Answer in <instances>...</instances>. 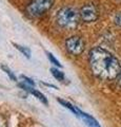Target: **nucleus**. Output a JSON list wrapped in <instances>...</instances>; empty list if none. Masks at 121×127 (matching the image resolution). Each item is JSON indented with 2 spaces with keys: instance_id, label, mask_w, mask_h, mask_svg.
Returning a JSON list of instances; mask_svg holds the SVG:
<instances>
[{
  "instance_id": "9b49d317",
  "label": "nucleus",
  "mask_w": 121,
  "mask_h": 127,
  "mask_svg": "<svg viewBox=\"0 0 121 127\" xmlns=\"http://www.w3.org/2000/svg\"><path fill=\"white\" fill-rule=\"evenodd\" d=\"M1 69H2L3 71H4V72H5L7 75H9V77H10V78H11L13 82H17V81H18V79H17V76H16V75H15V73H14L13 71H12V70H11V69H10L7 66H5V65H2V66H1Z\"/></svg>"
},
{
  "instance_id": "ddd939ff",
  "label": "nucleus",
  "mask_w": 121,
  "mask_h": 127,
  "mask_svg": "<svg viewBox=\"0 0 121 127\" xmlns=\"http://www.w3.org/2000/svg\"><path fill=\"white\" fill-rule=\"evenodd\" d=\"M21 78H22V82L24 83V84L29 85V86H32V87H35V82L33 81L32 78L25 76V75H21Z\"/></svg>"
},
{
  "instance_id": "39448f33",
  "label": "nucleus",
  "mask_w": 121,
  "mask_h": 127,
  "mask_svg": "<svg viewBox=\"0 0 121 127\" xmlns=\"http://www.w3.org/2000/svg\"><path fill=\"white\" fill-rule=\"evenodd\" d=\"M80 19L84 22H95L99 18V12L95 4L93 3H86L79 11Z\"/></svg>"
},
{
  "instance_id": "f03ea898",
  "label": "nucleus",
  "mask_w": 121,
  "mask_h": 127,
  "mask_svg": "<svg viewBox=\"0 0 121 127\" xmlns=\"http://www.w3.org/2000/svg\"><path fill=\"white\" fill-rule=\"evenodd\" d=\"M80 20V14L73 6H63L57 12L56 22L61 29L73 30L78 26Z\"/></svg>"
},
{
  "instance_id": "1a4fd4ad",
  "label": "nucleus",
  "mask_w": 121,
  "mask_h": 127,
  "mask_svg": "<svg viewBox=\"0 0 121 127\" xmlns=\"http://www.w3.org/2000/svg\"><path fill=\"white\" fill-rule=\"evenodd\" d=\"M51 73L54 77H55L57 81H59L60 83H65V74L62 72V71L57 68V67H54V68H51Z\"/></svg>"
},
{
  "instance_id": "dca6fc26",
  "label": "nucleus",
  "mask_w": 121,
  "mask_h": 127,
  "mask_svg": "<svg viewBox=\"0 0 121 127\" xmlns=\"http://www.w3.org/2000/svg\"><path fill=\"white\" fill-rule=\"evenodd\" d=\"M0 127H5L4 125V121H3V119L0 117Z\"/></svg>"
},
{
  "instance_id": "7ed1b4c3",
  "label": "nucleus",
  "mask_w": 121,
  "mask_h": 127,
  "mask_svg": "<svg viewBox=\"0 0 121 127\" xmlns=\"http://www.w3.org/2000/svg\"><path fill=\"white\" fill-rule=\"evenodd\" d=\"M55 0H31L25 6L24 13L31 19H36L46 14L54 6Z\"/></svg>"
},
{
  "instance_id": "4468645a",
  "label": "nucleus",
  "mask_w": 121,
  "mask_h": 127,
  "mask_svg": "<svg viewBox=\"0 0 121 127\" xmlns=\"http://www.w3.org/2000/svg\"><path fill=\"white\" fill-rule=\"evenodd\" d=\"M114 23L121 28V12H117L114 16Z\"/></svg>"
},
{
  "instance_id": "6e6552de",
  "label": "nucleus",
  "mask_w": 121,
  "mask_h": 127,
  "mask_svg": "<svg viewBox=\"0 0 121 127\" xmlns=\"http://www.w3.org/2000/svg\"><path fill=\"white\" fill-rule=\"evenodd\" d=\"M30 93L32 94V95H34L35 97L37 98L38 101H40L42 104H44L45 106H48L49 105V101H48V98L45 97V95L42 93V92H40V91H38V90H36L35 88H32L30 90Z\"/></svg>"
},
{
  "instance_id": "f8f14e48",
  "label": "nucleus",
  "mask_w": 121,
  "mask_h": 127,
  "mask_svg": "<svg viewBox=\"0 0 121 127\" xmlns=\"http://www.w3.org/2000/svg\"><path fill=\"white\" fill-rule=\"evenodd\" d=\"M46 56H48V58H49V61L51 62V64H53V65L56 66L57 68H62V65L60 64V62L58 61V59L54 56V55L51 52H46Z\"/></svg>"
},
{
  "instance_id": "f257e3e1",
  "label": "nucleus",
  "mask_w": 121,
  "mask_h": 127,
  "mask_svg": "<svg viewBox=\"0 0 121 127\" xmlns=\"http://www.w3.org/2000/svg\"><path fill=\"white\" fill-rule=\"evenodd\" d=\"M88 65L92 73L102 81H114L121 72L120 62L107 50L96 47L88 53Z\"/></svg>"
},
{
  "instance_id": "2eb2a0df",
  "label": "nucleus",
  "mask_w": 121,
  "mask_h": 127,
  "mask_svg": "<svg viewBox=\"0 0 121 127\" xmlns=\"http://www.w3.org/2000/svg\"><path fill=\"white\" fill-rule=\"evenodd\" d=\"M117 83H118V85L121 87V72H120V74H119V76L117 77Z\"/></svg>"
},
{
  "instance_id": "423d86ee",
  "label": "nucleus",
  "mask_w": 121,
  "mask_h": 127,
  "mask_svg": "<svg viewBox=\"0 0 121 127\" xmlns=\"http://www.w3.org/2000/svg\"><path fill=\"white\" fill-rule=\"evenodd\" d=\"M79 118H81L84 121V123L86 124L88 127H101L100 124L98 123V121L96 120L94 117L89 116L86 112H83V111L79 110Z\"/></svg>"
},
{
  "instance_id": "20e7f679",
  "label": "nucleus",
  "mask_w": 121,
  "mask_h": 127,
  "mask_svg": "<svg viewBox=\"0 0 121 127\" xmlns=\"http://www.w3.org/2000/svg\"><path fill=\"white\" fill-rule=\"evenodd\" d=\"M65 50L68 51L69 54L73 56H78V55L82 54L85 49V42L82 37L74 35V36L69 37L65 40Z\"/></svg>"
},
{
  "instance_id": "9d476101",
  "label": "nucleus",
  "mask_w": 121,
  "mask_h": 127,
  "mask_svg": "<svg viewBox=\"0 0 121 127\" xmlns=\"http://www.w3.org/2000/svg\"><path fill=\"white\" fill-rule=\"evenodd\" d=\"M13 46L16 48V49H17L22 55H24L26 58H31V55H32V51H31L30 48L24 47V46H21V45H18V43H15V42H13Z\"/></svg>"
},
{
  "instance_id": "0eeeda50",
  "label": "nucleus",
  "mask_w": 121,
  "mask_h": 127,
  "mask_svg": "<svg viewBox=\"0 0 121 127\" xmlns=\"http://www.w3.org/2000/svg\"><path fill=\"white\" fill-rule=\"evenodd\" d=\"M57 101L60 103V104L63 106V107H65V108H68L69 111H72V112L75 114L76 117H79V110L80 109H78L77 107H75L73 104H71L69 102H68V101H65V100H63V98H57Z\"/></svg>"
}]
</instances>
